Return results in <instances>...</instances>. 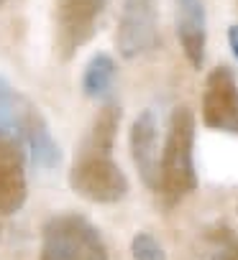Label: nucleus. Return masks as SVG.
Segmentation results:
<instances>
[{"label": "nucleus", "instance_id": "obj_4", "mask_svg": "<svg viewBox=\"0 0 238 260\" xmlns=\"http://www.w3.org/2000/svg\"><path fill=\"white\" fill-rule=\"evenodd\" d=\"M108 0H57L54 26L57 51L62 59H72L97 31Z\"/></svg>", "mask_w": 238, "mask_h": 260}, {"label": "nucleus", "instance_id": "obj_16", "mask_svg": "<svg viewBox=\"0 0 238 260\" xmlns=\"http://www.w3.org/2000/svg\"><path fill=\"white\" fill-rule=\"evenodd\" d=\"M3 3H6V0H0V6H3Z\"/></svg>", "mask_w": 238, "mask_h": 260}, {"label": "nucleus", "instance_id": "obj_7", "mask_svg": "<svg viewBox=\"0 0 238 260\" xmlns=\"http://www.w3.org/2000/svg\"><path fill=\"white\" fill-rule=\"evenodd\" d=\"M118 51L123 59H136L156 44V6L154 0H123L118 21Z\"/></svg>", "mask_w": 238, "mask_h": 260}, {"label": "nucleus", "instance_id": "obj_13", "mask_svg": "<svg viewBox=\"0 0 238 260\" xmlns=\"http://www.w3.org/2000/svg\"><path fill=\"white\" fill-rule=\"evenodd\" d=\"M205 245L207 260H238V237L225 222L205 230Z\"/></svg>", "mask_w": 238, "mask_h": 260}, {"label": "nucleus", "instance_id": "obj_6", "mask_svg": "<svg viewBox=\"0 0 238 260\" xmlns=\"http://www.w3.org/2000/svg\"><path fill=\"white\" fill-rule=\"evenodd\" d=\"M202 122L218 133L238 136V82L228 67H215L207 74L202 94Z\"/></svg>", "mask_w": 238, "mask_h": 260}, {"label": "nucleus", "instance_id": "obj_11", "mask_svg": "<svg viewBox=\"0 0 238 260\" xmlns=\"http://www.w3.org/2000/svg\"><path fill=\"white\" fill-rule=\"evenodd\" d=\"M113 79H115V61L108 56V54H95L87 67H85V74H82V92L90 97V100H100L110 92L113 87Z\"/></svg>", "mask_w": 238, "mask_h": 260}, {"label": "nucleus", "instance_id": "obj_3", "mask_svg": "<svg viewBox=\"0 0 238 260\" xmlns=\"http://www.w3.org/2000/svg\"><path fill=\"white\" fill-rule=\"evenodd\" d=\"M39 260H108V247L87 217L62 212L44 222Z\"/></svg>", "mask_w": 238, "mask_h": 260}, {"label": "nucleus", "instance_id": "obj_8", "mask_svg": "<svg viewBox=\"0 0 238 260\" xmlns=\"http://www.w3.org/2000/svg\"><path fill=\"white\" fill-rule=\"evenodd\" d=\"M156 141H159L156 115L151 110H144L131 125L128 146H131V158L139 169L141 181L154 191L159 189V164H162V158H156Z\"/></svg>", "mask_w": 238, "mask_h": 260}, {"label": "nucleus", "instance_id": "obj_5", "mask_svg": "<svg viewBox=\"0 0 238 260\" xmlns=\"http://www.w3.org/2000/svg\"><path fill=\"white\" fill-rule=\"evenodd\" d=\"M29 197L26 146L18 133L0 130V217L16 214Z\"/></svg>", "mask_w": 238, "mask_h": 260}, {"label": "nucleus", "instance_id": "obj_15", "mask_svg": "<svg viewBox=\"0 0 238 260\" xmlns=\"http://www.w3.org/2000/svg\"><path fill=\"white\" fill-rule=\"evenodd\" d=\"M228 44H230L233 56L238 59V26H230V28H228Z\"/></svg>", "mask_w": 238, "mask_h": 260}, {"label": "nucleus", "instance_id": "obj_2", "mask_svg": "<svg viewBox=\"0 0 238 260\" xmlns=\"http://www.w3.org/2000/svg\"><path fill=\"white\" fill-rule=\"evenodd\" d=\"M195 115L190 107L172 110L169 133L159 164V191L172 207L197 189L195 171Z\"/></svg>", "mask_w": 238, "mask_h": 260}, {"label": "nucleus", "instance_id": "obj_10", "mask_svg": "<svg viewBox=\"0 0 238 260\" xmlns=\"http://www.w3.org/2000/svg\"><path fill=\"white\" fill-rule=\"evenodd\" d=\"M18 136H21L23 146L29 148V156H31L34 166H39V169H57L62 164V148L54 141L44 115L36 110L34 102L26 105L23 120L18 125Z\"/></svg>", "mask_w": 238, "mask_h": 260}, {"label": "nucleus", "instance_id": "obj_12", "mask_svg": "<svg viewBox=\"0 0 238 260\" xmlns=\"http://www.w3.org/2000/svg\"><path fill=\"white\" fill-rule=\"evenodd\" d=\"M31 100H26L21 92L13 89V84L0 74V130H11L18 133V125L23 120L26 105Z\"/></svg>", "mask_w": 238, "mask_h": 260}, {"label": "nucleus", "instance_id": "obj_14", "mask_svg": "<svg viewBox=\"0 0 238 260\" xmlns=\"http://www.w3.org/2000/svg\"><path fill=\"white\" fill-rule=\"evenodd\" d=\"M131 255H134V260H167V252H164L162 242L149 232H136L134 235Z\"/></svg>", "mask_w": 238, "mask_h": 260}, {"label": "nucleus", "instance_id": "obj_1", "mask_svg": "<svg viewBox=\"0 0 238 260\" xmlns=\"http://www.w3.org/2000/svg\"><path fill=\"white\" fill-rule=\"evenodd\" d=\"M118 122H121V107L115 102L102 105L69 169L72 191L95 204H113L128 194V179L110 156Z\"/></svg>", "mask_w": 238, "mask_h": 260}, {"label": "nucleus", "instance_id": "obj_9", "mask_svg": "<svg viewBox=\"0 0 238 260\" xmlns=\"http://www.w3.org/2000/svg\"><path fill=\"white\" fill-rule=\"evenodd\" d=\"M177 39L192 69H202L207 46V16L202 0H177Z\"/></svg>", "mask_w": 238, "mask_h": 260}]
</instances>
